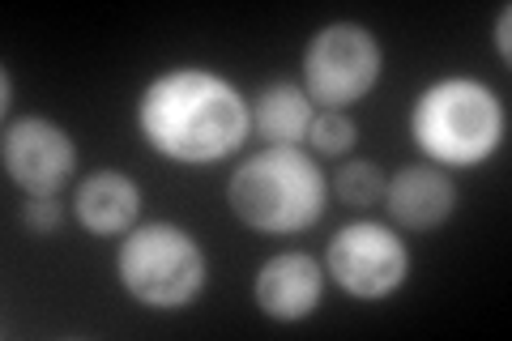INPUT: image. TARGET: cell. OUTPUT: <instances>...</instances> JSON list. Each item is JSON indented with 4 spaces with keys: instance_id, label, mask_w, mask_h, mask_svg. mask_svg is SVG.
<instances>
[{
    "instance_id": "cell-9",
    "label": "cell",
    "mask_w": 512,
    "mask_h": 341,
    "mask_svg": "<svg viewBox=\"0 0 512 341\" xmlns=\"http://www.w3.org/2000/svg\"><path fill=\"white\" fill-rule=\"evenodd\" d=\"M384 201H389V214L406 231H436L453 218L457 184L436 162H419V167H402L384 184Z\"/></svg>"
},
{
    "instance_id": "cell-6",
    "label": "cell",
    "mask_w": 512,
    "mask_h": 341,
    "mask_svg": "<svg viewBox=\"0 0 512 341\" xmlns=\"http://www.w3.org/2000/svg\"><path fill=\"white\" fill-rule=\"evenodd\" d=\"M325 269L350 299L380 303L397 295L410 278V252L389 226L380 222H350L325 248Z\"/></svg>"
},
{
    "instance_id": "cell-2",
    "label": "cell",
    "mask_w": 512,
    "mask_h": 341,
    "mask_svg": "<svg viewBox=\"0 0 512 341\" xmlns=\"http://www.w3.org/2000/svg\"><path fill=\"white\" fill-rule=\"evenodd\" d=\"M329 201L325 171L299 145H269L231 175V214L261 235H299L320 222Z\"/></svg>"
},
{
    "instance_id": "cell-10",
    "label": "cell",
    "mask_w": 512,
    "mask_h": 341,
    "mask_svg": "<svg viewBox=\"0 0 512 341\" xmlns=\"http://www.w3.org/2000/svg\"><path fill=\"white\" fill-rule=\"evenodd\" d=\"M73 214L90 235H128L141 214V188L124 171H94L77 184Z\"/></svg>"
},
{
    "instance_id": "cell-7",
    "label": "cell",
    "mask_w": 512,
    "mask_h": 341,
    "mask_svg": "<svg viewBox=\"0 0 512 341\" xmlns=\"http://www.w3.org/2000/svg\"><path fill=\"white\" fill-rule=\"evenodd\" d=\"M0 162L9 184H18L26 197H56L77 171V145L56 120L22 116L5 128Z\"/></svg>"
},
{
    "instance_id": "cell-4",
    "label": "cell",
    "mask_w": 512,
    "mask_h": 341,
    "mask_svg": "<svg viewBox=\"0 0 512 341\" xmlns=\"http://www.w3.org/2000/svg\"><path fill=\"white\" fill-rule=\"evenodd\" d=\"M116 278L141 307L180 312L201 299L210 269H205V252L192 231L175 222H146L120 239Z\"/></svg>"
},
{
    "instance_id": "cell-14",
    "label": "cell",
    "mask_w": 512,
    "mask_h": 341,
    "mask_svg": "<svg viewBox=\"0 0 512 341\" xmlns=\"http://www.w3.org/2000/svg\"><path fill=\"white\" fill-rule=\"evenodd\" d=\"M60 222H64V205L56 197H30L22 205V226L30 235H52L60 231Z\"/></svg>"
},
{
    "instance_id": "cell-15",
    "label": "cell",
    "mask_w": 512,
    "mask_h": 341,
    "mask_svg": "<svg viewBox=\"0 0 512 341\" xmlns=\"http://www.w3.org/2000/svg\"><path fill=\"white\" fill-rule=\"evenodd\" d=\"M495 52H500V60L508 64L512 60V5L500 9V18H495Z\"/></svg>"
},
{
    "instance_id": "cell-11",
    "label": "cell",
    "mask_w": 512,
    "mask_h": 341,
    "mask_svg": "<svg viewBox=\"0 0 512 341\" xmlns=\"http://www.w3.org/2000/svg\"><path fill=\"white\" fill-rule=\"evenodd\" d=\"M248 116H252V128L269 145H299V141H308L316 103L308 99V90H303V86L278 77V81H269V86L256 94V103L248 107Z\"/></svg>"
},
{
    "instance_id": "cell-8",
    "label": "cell",
    "mask_w": 512,
    "mask_h": 341,
    "mask_svg": "<svg viewBox=\"0 0 512 341\" xmlns=\"http://www.w3.org/2000/svg\"><path fill=\"white\" fill-rule=\"evenodd\" d=\"M320 295H325V269H320V261L308 252L269 256V261L256 269V282H252L256 307L278 324L308 320L320 307Z\"/></svg>"
},
{
    "instance_id": "cell-1",
    "label": "cell",
    "mask_w": 512,
    "mask_h": 341,
    "mask_svg": "<svg viewBox=\"0 0 512 341\" xmlns=\"http://www.w3.org/2000/svg\"><path fill=\"white\" fill-rule=\"evenodd\" d=\"M137 128L150 150L184 167L231 158L252 133L248 103L231 81L210 69L158 73L137 103Z\"/></svg>"
},
{
    "instance_id": "cell-3",
    "label": "cell",
    "mask_w": 512,
    "mask_h": 341,
    "mask_svg": "<svg viewBox=\"0 0 512 341\" xmlns=\"http://www.w3.org/2000/svg\"><path fill=\"white\" fill-rule=\"evenodd\" d=\"M410 137L436 167H478L504 141V103L478 77H440L414 99Z\"/></svg>"
},
{
    "instance_id": "cell-12",
    "label": "cell",
    "mask_w": 512,
    "mask_h": 341,
    "mask_svg": "<svg viewBox=\"0 0 512 341\" xmlns=\"http://www.w3.org/2000/svg\"><path fill=\"white\" fill-rule=\"evenodd\" d=\"M384 171L376 167V162H346V167L338 171V180H333V192H338V201L342 205H355V209H367V205H376L384 197Z\"/></svg>"
},
{
    "instance_id": "cell-5",
    "label": "cell",
    "mask_w": 512,
    "mask_h": 341,
    "mask_svg": "<svg viewBox=\"0 0 512 341\" xmlns=\"http://www.w3.org/2000/svg\"><path fill=\"white\" fill-rule=\"evenodd\" d=\"M380 43L359 22L320 26L303 47V90L320 111L355 107L380 81Z\"/></svg>"
},
{
    "instance_id": "cell-13",
    "label": "cell",
    "mask_w": 512,
    "mask_h": 341,
    "mask_svg": "<svg viewBox=\"0 0 512 341\" xmlns=\"http://www.w3.org/2000/svg\"><path fill=\"white\" fill-rule=\"evenodd\" d=\"M355 124H350V116H342V111H316L312 116V128H308V145L316 154L325 158H342L350 154V145H355Z\"/></svg>"
}]
</instances>
